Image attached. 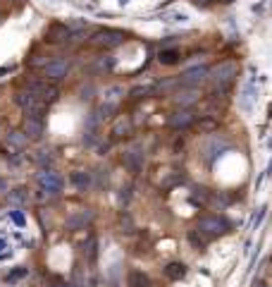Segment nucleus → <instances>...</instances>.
Listing matches in <instances>:
<instances>
[{
	"mask_svg": "<svg viewBox=\"0 0 272 287\" xmlns=\"http://www.w3.org/2000/svg\"><path fill=\"white\" fill-rule=\"evenodd\" d=\"M236 74H239V65L234 60H225V62L215 65L213 69H208V79H213L215 86H220V89H227L234 82Z\"/></svg>",
	"mask_w": 272,
	"mask_h": 287,
	"instance_id": "f257e3e1",
	"label": "nucleus"
},
{
	"mask_svg": "<svg viewBox=\"0 0 272 287\" xmlns=\"http://www.w3.org/2000/svg\"><path fill=\"white\" fill-rule=\"evenodd\" d=\"M14 101H17V106H19V108L27 113V117H39V120H41L43 113H45V108H48L39 96H34L31 91H27V89H24V91H17Z\"/></svg>",
	"mask_w": 272,
	"mask_h": 287,
	"instance_id": "f03ea898",
	"label": "nucleus"
},
{
	"mask_svg": "<svg viewBox=\"0 0 272 287\" xmlns=\"http://www.w3.org/2000/svg\"><path fill=\"white\" fill-rule=\"evenodd\" d=\"M124 39H127L124 31H117V29H100V31H95L93 36H91V43L98 46V48H115V46L124 43Z\"/></svg>",
	"mask_w": 272,
	"mask_h": 287,
	"instance_id": "7ed1b4c3",
	"label": "nucleus"
},
{
	"mask_svg": "<svg viewBox=\"0 0 272 287\" xmlns=\"http://www.w3.org/2000/svg\"><path fill=\"white\" fill-rule=\"evenodd\" d=\"M39 187H41L45 194L55 196V194H60V191H62L65 179H62L60 172H55V170H43V172H39Z\"/></svg>",
	"mask_w": 272,
	"mask_h": 287,
	"instance_id": "20e7f679",
	"label": "nucleus"
},
{
	"mask_svg": "<svg viewBox=\"0 0 272 287\" xmlns=\"http://www.w3.org/2000/svg\"><path fill=\"white\" fill-rule=\"evenodd\" d=\"M229 228V223L225 218H218V216H205V218L198 220V230L196 232H203V234H222L225 230Z\"/></svg>",
	"mask_w": 272,
	"mask_h": 287,
	"instance_id": "39448f33",
	"label": "nucleus"
},
{
	"mask_svg": "<svg viewBox=\"0 0 272 287\" xmlns=\"http://www.w3.org/2000/svg\"><path fill=\"white\" fill-rule=\"evenodd\" d=\"M69 72V62L67 60H50V62H45V67H43V74H45V79H50V82H60V79H65Z\"/></svg>",
	"mask_w": 272,
	"mask_h": 287,
	"instance_id": "423d86ee",
	"label": "nucleus"
},
{
	"mask_svg": "<svg viewBox=\"0 0 272 287\" xmlns=\"http://www.w3.org/2000/svg\"><path fill=\"white\" fill-rule=\"evenodd\" d=\"M205 79H208V67H201V65L186 69V72L179 77V82L184 84V86H196V84L205 82Z\"/></svg>",
	"mask_w": 272,
	"mask_h": 287,
	"instance_id": "0eeeda50",
	"label": "nucleus"
},
{
	"mask_svg": "<svg viewBox=\"0 0 272 287\" xmlns=\"http://www.w3.org/2000/svg\"><path fill=\"white\" fill-rule=\"evenodd\" d=\"M193 120H196V115H193L189 108H181V110H177V113L172 115L170 124H172V129H186V127L193 124Z\"/></svg>",
	"mask_w": 272,
	"mask_h": 287,
	"instance_id": "6e6552de",
	"label": "nucleus"
},
{
	"mask_svg": "<svg viewBox=\"0 0 272 287\" xmlns=\"http://www.w3.org/2000/svg\"><path fill=\"white\" fill-rule=\"evenodd\" d=\"M91 220H93L91 211H77V213H72L67 218V230H84Z\"/></svg>",
	"mask_w": 272,
	"mask_h": 287,
	"instance_id": "1a4fd4ad",
	"label": "nucleus"
},
{
	"mask_svg": "<svg viewBox=\"0 0 272 287\" xmlns=\"http://www.w3.org/2000/svg\"><path fill=\"white\" fill-rule=\"evenodd\" d=\"M69 36H72V31L67 29V24H50V29L45 31V41H53V43L67 41Z\"/></svg>",
	"mask_w": 272,
	"mask_h": 287,
	"instance_id": "9d476101",
	"label": "nucleus"
},
{
	"mask_svg": "<svg viewBox=\"0 0 272 287\" xmlns=\"http://www.w3.org/2000/svg\"><path fill=\"white\" fill-rule=\"evenodd\" d=\"M22 132H24V137H31V139H39L43 134V122L41 120H39V117H27V120H24V129H22Z\"/></svg>",
	"mask_w": 272,
	"mask_h": 287,
	"instance_id": "9b49d317",
	"label": "nucleus"
},
{
	"mask_svg": "<svg viewBox=\"0 0 272 287\" xmlns=\"http://www.w3.org/2000/svg\"><path fill=\"white\" fill-rule=\"evenodd\" d=\"M165 275H167L170 280H181V278L186 275V266H184L181 261H172V263L165 268Z\"/></svg>",
	"mask_w": 272,
	"mask_h": 287,
	"instance_id": "f8f14e48",
	"label": "nucleus"
},
{
	"mask_svg": "<svg viewBox=\"0 0 272 287\" xmlns=\"http://www.w3.org/2000/svg\"><path fill=\"white\" fill-rule=\"evenodd\" d=\"M72 184H74V187H77V189H89V187H91V175H89V172H82V170H79V172H72Z\"/></svg>",
	"mask_w": 272,
	"mask_h": 287,
	"instance_id": "ddd939ff",
	"label": "nucleus"
},
{
	"mask_svg": "<svg viewBox=\"0 0 272 287\" xmlns=\"http://www.w3.org/2000/svg\"><path fill=\"white\" fill-rule=\"evenodd\" d=\"M179 57H181V53H179L177 48H167V51H160V55H158V60H160L163 65H177Z\"/></svg>",
	"mask_w": 272,
	"mask_h": 287,
	"instance_id": "4468645a",
	"label": "nucleus"
},
{
	"mask_svg": "<svg viewBox=\"0 0 272 287\" xmlns=\"http://www.w3.org/2000/svg\"><path fill=\"white\" fill-rule=\"evenodd\" d=\"M196 91L193 89H189V91H179V94H175V103L177 106H181V108H186V106H191V103H196Z\"/></svg>",
	"mask_w": 272,
	"mask_h": 287,
	"instance_id": "2eb2a0df",
	"label": "nucleus"
},
{
	"mask_svg": "<svg viewBox=\"0 0 272 287\" xmlns=\"http://www.w3.org/2000/svg\"><path fill=\"white\" fill-rule=\"evenodd\" d=\"M124 165H127L132 172H138V170H141V153L127 151V153H124Z\"/></svg>",
	"mask_w": 272,
	"mask_h": 287,
	"instance_id": "dca6fc26",
	"label": "nucleus"
},
{
	"mask_svg": "<svg viewBox=\"0 0 272 287\" xmlns=\"http://www.w3.org/2000/svg\"><path fill=\"white\" fill-rule=\"evenodd\" d=\"M129 287H150V280L141 271H132L129 273Z\"/></svg>",
	"mask_w": 272,
	"mask_h": 287,
	"instance_id": "f3484780",
	"label": "nucleus"
},
{
	"mask_svg": "<svg viewBox=\"0 0 272 287\" xmlns=\"http://www.w3.org/2000/svg\"><path fill=\"white\" fill-rule=\"evenodd\" d=\"M112 67H115V57H110V55H103V57H98V62L93 65L95 72H110Z\"/></svg>",
	"mask_w": 272,
	"mask_h": 287,
	"instance_id": "a211bd4d",
	"label": "nucleus"
},
{
	"mask_svg": "<svg viewBox=\"0 0 272 287\" xmlns=\"http://www.w3.org/2000/svg\"><path fill=\"white\" fill-rule=\"evenodd\" d=\"M7 141H10L12 146H17V149H24V146H27L24 132H10V134H7Z\"/></svg>",
	"mask_w": 272,
	"mask_h": 287,
	"instance_id": "6ab92c4d",
	"label": "nucleus"
},
{
	"mask_svg": "<svg viewBox=\"0 0 272 287\" xmlns=\"http://www.w3.org/2000/svg\"><path fill=\"white\" fill-rule=\"evenodd\" d=\"M122 94H124L122 86H110L108 91H105V101H108V103H115V101H117Z\"/></svg>",
	"mask_w": 272,
	"mask_h": 287,
	"instance_id": "aec40b11",
	"label": "nucleus"
},
{
	"mask_svg": "<svg viewBox=\"0 0 272 287\" xmlns=\"http://www.w3.org/2000/svg\"><path fill=\"white\" fill-rule=\"evenodd\" d=\"M127 132H129V122H127V120H117L112 134H115V137H127Z\"/></svg>",
	"mask_w": 272,
	"mask_h": 287,
	"instance_id": "412c9836",
	"label": "nucleus"
},
{
	"mask_svg": "<svg viewBox=\"0 0 272 287\" xmlns=\"http://www.w3.org/2000/svg\"><path fill=\"white\" fill-rule=\"evenodd\" d=\"M10 201H12V204H24V201H27V191L24 189L10 191Z\"/></svg>",
	"mask_w": 272,
	"mask_h": 287,
	"instance_id": "4be33fe9",
	"label": "nucleus"
},
{
	"mask_svg": "<svg viewBox=\"0 0 272 287\" xmlns=\"http://www.w3.org/2000/svg\"><path fill=\"white\" fill-rule=\"evenodd\" d=\"M10 218H12L14 225H19V228H24V223H27V218H24V213L22 211H12L10 213Z\"/></svg>",
	"mask_w": 272,
	"mask_h": 287,
	"instance_id": "5701e85b",
	"label": "nucleus"
},
{
	"mask_svg": "<svg viewBox=\"0 0 272 287\" xmlns=\"http://www.w3.org/2000/svg\"><path fill=\"white\" fill-rule=\"evenodd\" d=\"M150 91H153V86H138V89L132 91V98H143V96L150 94Z\"/></svg>",
	"mask_w": 272,
	"mask_h": 287,
	"instance_id": "b1692460",
	"label": "nucleus"
},
{
	"mask_svg": "<svg viewBox=\"0 0 272 287\" xmlns=\"http://www.w3.org/2000/svg\"><path fill=\"white\" fill-rule=\"evenodd\" d=\"M10 254H12V251H10V246H7V242H5V239L0 237V259H7Z\"/></svg>",
	"mask_w": 272,
	"mask_h": 287,
	"instance_id": "393cba45",
	"label": "nucleus"
},
{
	"mask_svg": "<svg viewBox=\"0 0 272 287\" xmlns=\"http://www.w3.org/2000/svg\"><path fill=\"white\" fill-rule=\"evenodd\" d=\"M86 251H89V261L93 263V259H95V237H91V239H89V246H86Z\"/></svg>",
	"mask_w": 272,
	"mask_h": 287,
	"instance_id": "a878e982",
	"label": "nucleus"
},
{
	"mask_svg": "<svg viewBox=\"0 0 272 287\" xmlns=\"http://www.w3.org/2000/svg\"><path fill=\"white\" fill-rule=\"evenodd\" d=\"M27 275V268H17V271H12V273L7 275V280L12 283V280H19V278H24Z\"/></svg>",
	"mask_w": 272,
	"mask_h": 287,
	"instance_id": "bb28decb",
	"label": "nucleus"
},
{
	"mask_svg": "<svg viewBox=\"0 0 272 287\" xmlns=\"http://www.w3.org/2000/svg\"><path fill=\"white\" fill-rule=\"evenodd\" d=\"M36 161H39L41 165H48L50 161H53V156H50L48 151H41V156H36Z\"/></svg>",
	"mask_w": 272,
	"mask_h": 287,
	"instance_id": "cd10ccee",
	"label": "nucleus"
},
{
	"mask_svg": "<svg viewBox=\"0 0 272 287\" xmlns=\"http://www.w3.org/2000/svg\"><path fill=\"white\" fill-rule=\"evenodd\" d=\"M189 239H191V242H193L196 246H198V249H201V246L205 244V242H203V237H198V232H196V230H193V232H189Z\"/></svg>",
	"mask_w": 272,
	"mask_h": 287,
	"instance_id": "c85d7f7f",
	"label": "nucleus"
},
{
	"mask_svg": "<svg viewBox=\"0 0 272 287\" xmlns=\"http://www.w3.org/2000/svg\"><path fill=\"white\" fill-rule=\"evenodd\" d=\"M263 218H265V206L260 208V211H258V216L253 218V230H256V228H258V225H260V220H263Z\"/></svg>",
	"mask_w": 272,
	"mask_h": 287,
	"instance_id": "c756f323",
	"label": "nucleus"
},
{
	"mask_svg": "<svg viewBox=\"0 0 272 287\" xmlns=\"http://www.w3.org/2000/svg\"><path fill=\"white\" fill-rule=\"evenodd\" d=\"M48 287H69L67 283H62V280H55V283H50Z\"/></svg>",
	"mask_w": 272,
	"mask_h": 287,
	"instance_id": "7c9ffc66",
	"label": "nucleus"
},
{
	"mask_svg": "<svg viewBox=\"0 0 272 287\" xmlns=\"http://www.w3.org/2000/svg\"><path fill=\"white\" fill-rule=\"evenodd\" d=\"M0 191H7V182H5L2 177H0Z\"/></svg>",
	"mask_w": 272,
	"mask_h": 287,
	"instance_id": "2f4dec72",
	"label": "nucleus"
},
{
	"mask_svg": "<svg viewBox=\"0 0 272 287\" xmlns=\"http://www.w3.org/2000/svg\"><path fill=\"white\" fill-rule=\"evenodd\" d=\"M253 287H268V285H265V283H256V285H253Z\"/></svg>",
	"mask_w": 272,
	"mask_h": 287,
	"instance_id": "473e14b6",
	"label": "nucleus"
},
{
	"mask_svg": "<svg viewBox=\"0 0 272 287\" xmlns=\"http://www.w3.org/2000/svg\"><path fill=\"white\" fill-rule=\"evenodd\" d=\"M268 175H272V163H270V168H268Z\"/></svg>",
	"mask_w": 272,
	"mask_h": 287,
	"instance_id": "72a5a7b5",
	"label": "nucleus"
},
{
	"mask_svg": "<svg viewBox=\"0 0 272 287\" xmlns=\"http://www.w3.org/2000/svg\"><path fill=\"white\" fill-rule=\"evenodd\" d=\"M220 2H234V0H220Z\"/></svg>",
	"mask_w": 272,
	"mask_h": 287,
	"instance_id": "f704fd0d",
	"label": "nucleus"
}]
</instances>
